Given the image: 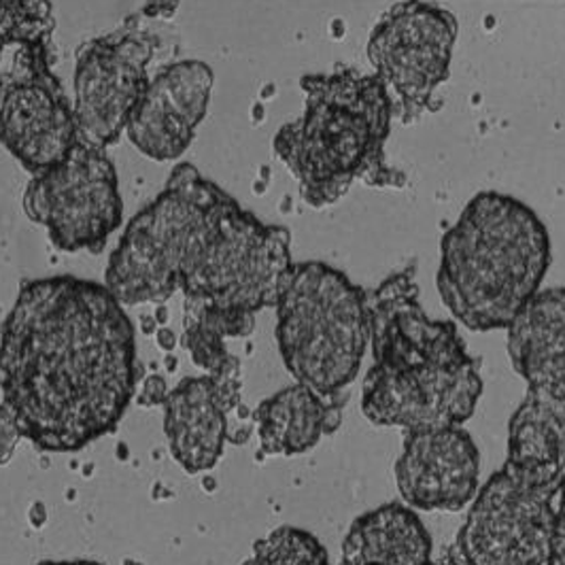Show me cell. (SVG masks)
Instances as JSON below:
<instances>
[{
  "label": "cell",
  "mask_w": 565,
  "mask_h": 565,
  "mask_svg": "<svg viewBox=\"0 0 565 565\" xmlns=\"http://www.w3.org/2000/svg\"><path fill=\"white\" fill-rule=\"evenodd\" d=\"M527 394L509 425V457L477 493L452 553L461 565H555V502L565 484V287L540 289L509 326Z\"/></svg>",
  "instance_id": "7a4b0ae2"
},
{
  "label": "cell",
  "mask_w": 565,
  "mask_h": 565,
  "mask_svg": "<svg viewBox=\"0 0 565 565\" xmlns=\"http://www.w3.org/2000/svg\"><path fill=\"white\" fill-rule=\"evenodd\" d=\"M243 565H332L326 546L300 527H279L257 540Z\"/></svg>",
  "instance_id": "d6986e66"
},
{
  "label": "cell",
  "mask_w": 565,
  "mask_h": 565,
  "mask_svg": "<svg viewBox=\"0 0 565 565\" xmlns=\"http://www.w3.org/2000/svg\"><path fill=\"white\" fill-rule=\"evenodd\" d=\"M291 266L289 230L264 224L222 192L181 262L183 311L217 317L245 339L255 315L277 305Z\"/></svg>",
  "instance_id": "8992f818"
},
{
  "label": "cell",
  "mask_w": 565,
  "mask_h": 565,
  "mask_svg": "<svg viewBox=\"0 0 565 565\" xmlns=\"http://www.w3.org/2000/svg\"><path fill=\"white\" fill-rule=\"evenodd\" d=\"M347 399V394L319 396L302 383L266 397L254 413L259 451L268 457L311 451L323 436L339 429Z\"/></svg>",
  "instance_id": "2e32d148"
},
{
  "label": "cell",
  "mask_w": 565,
  "mask_h": 565,
  "mask_svg": "<svg viewBox=\"0 0 565 565\" xmlns=\"http://www.w3.org/2000/svg\"><path fill=\"white\" fill-rule=\"evenodd\" d=\"M431 537L415 510L385 504L353 521L340 565H429Z\"/></svg>",
  "instance_id": "e0dca14e"
},
{
  "label": "cell",
  "mask_w": 565,
  "mask_h": 565,
  "mask_svg": "<svg viewBox=\"0 0 565 565\" xmlns=\"http://www.w3.org/2000/svg\"><path fill=\"white\" fill-rule=\"evenodd\" d=\"M137 383L135 323L107 285L22 282L0 330V394L39 451H82L115 431Z\"/></svg>",
  "instance_id": "6da1fadb"
},
{
  "label": "cell",
  "mask_w": 565,
  "mask_h": 565,
  "mask_svg": "<svg viewBox=\"0 0 565 565\" xmlns=\"http://www.w3.org/2000/svg\"><path fill=\"white\" fill-rule=\"evenodd\" d=\"M367 315L374 360L362 387L367 422L406 434L466 424L482 396L479 362L452 321L427 317L415 266L367 294Z\"/></svg>",
  "instance_id": "3957f363"
},
{
  "label": "cell",
  "mask_w": 565,
  "mask_h": 565,
  "mask_svg": "<svg viewBox=\"0 0 565 565\" xmlns=\"http://www.w3.org/2000/svg\"><path fill=\"white\" fill-rule=\"evenodd\" d=\"M300 87L305 111L281 126L273 149L309 206L337 204L358 181L367 188L404 185V174L385 156L396 107L376 75L337 66L302 77Z\"/></svg>",
  "instance_id": "277c9868"
},
{
  "label": "cell",
  "mask_w": 565,
  "mask_h": 565,
  "mask_svg": "<svg viewBox=\"0 0 565 565\" xmlns=\"http://www.w3.org/2000/svg\"><path fill=\"white\" fill-rule=\"evenodd\" d=\"M243 372L226 376H190L170 394L164 406V434L170 455L188 475L213 470L230 440V413L241 406Z\"/></svg>",
  "instance_id": "9a60e30c"
},
{
  "label": "cell",
  "mask_w": 565,
  "mask_h": 565,
  "mask_svg": "<svg viewBox=\"0 0 565 565\" xmlns=\"http://www.w3.org/2000/svg\"><path fill=\"white\" fill-rule=\"evenodd\" d=\"M215 75L206 62L181 60L153 75L126 126L135 149L153 162L179 160L204 121Z\"/></svg>",
  "instance_id": "5bb4252c"
},
{
  "label": "cell",
  "mask_w": 565,
  "mask_h": 565,
  "mask_svg": "<svg viewBox=\"0 0 565 565\" xmlns=\"http://www.w3.org/2000/svg\"><path fill=\"white\" fill-rule=\"evenodd\" d=\"M196 167L177 164L164 190L124 230L105 285L124 307L162 305L179 291V270L194 234L222 196Z\"/></svg>",
  "instance_id": "ba28073f"
},
{
  "label": "cell",
  "mask_w": 565,
  "mask_h": 565,
  "mask_svg": "<svg viewBox=\"0 0 565 565\" xmlns=\"http://www.w3.org/2000/svg\"><path fill=\"white\" fill-rule=\"evenodd\" d=\"M394 475L411 509L459 512L479 493L481 452L463 425L411 431Z\"/></svg>",
  "instance_id": "4fadbf2b"
},
{
  "label": "cell",
  "mask_w": 565,
  "mask_h": 565,
  "mask_svg": "<svg viewBox=\"0 0 565 565\" xmlns=\"http://www.w3.org/2000/svg\"><path fill=\"white\" fill-rule=\"evenodd\" d=\"M52 0H0V60L7 50L54 43Z\"/></svg>",
  "instance_id": "ac0fdd59"
},
{
  "label": "cell",
  "mask_w": 565,
  "mask_h": 565,
  "mask_svg": "<svg viewBox=\"0 0 565 565\" xmlns=\"http://www.w3.org/2000/svg\"><path fill=\"white\" fill-rule=\"evenodd\" d=\"M54 62V43L22 47L0 75V145L30 177L62 162L79 141Z\"/></svg>",
  "instance_id": "7c38bea8"
},
{
  "label": "cell",
  "mask_w": 565,
  "mask_h": 565,
  "mask_svg": "<svg viewBox=\"0 0 565 565\" xmlns=\"http://www.w3.org/2000/svg\"><path fill=\"white\" fill-rule=\"evenodd\" d=\"M22 431L15 424L13 415L4 404H0V466H7L15 455L18 443L22 440Z\"/></svg>",
  "instance_id": "ffe728a7"
},
{
  "label": "cell",
  "mask_w": 565,
  "mask_h": 565,
  "mask_svg": "<svg viewBox=\"0 0 565 565\" xmlns=\"http://www.w3.org/2000/svg\"><path fill=\"white\" fill-rule=\"evenodd\" d=\"M551 266L548 230L525 202L500 192L470 200L440 243L438 291L472 332L509 330Z\"/></svg>",
  "instance_id": "5b68a950"
},
{
  "label": "cell",
  "mask_w": 565,
  "mask_h": 565,
  "mask_svg": "<svg viewBox=\"0 0 565 565\" xmlns=\"http://www.w3.org/2000/svg\"><path fill=\"white\" fill-rule=\"evenodd\" d=\"M553 559H555V565H565V484L562 493H559V504L555 507Z\"/></svg>",
  "instance_id": "44dd1931"
},
{
  "label": "cell",
  "mask_w": 565,
  "mask_h": 565,
  "mask_svg": "<svg viewBox=\"0 0 565 565\" xmlns=\"http://www.w3.org/2000/svg\"><path fill=\"white\" fill-rule=\"evenodd\" d=\"M39 565H103L98 562H87V559H71V562H43Z\"/></svg>",
  "instance_id": "603a6c76"
},
{
  "label": "cell",
  "mask_w": 565,
  "mask_h": 565,
  "mask_svg": "<svg viewBox=\"0 0 565 565\" xmlns=\"http://www.w3.org/2000/svg\"><path fill=\"white\" fill-rule=\"evenodd\" d=\"M277 309V344L287 372L332 397L358 379L370 344L367 294L323 262L294 264Z\"/></svg>",
  "instance_id": "52a82bcc"
},
{
  "label": "cell",
  "mask_w": 565,
  "mask_h": 565,
  "mask_svg": "<svg viewBox=\"0 0 565 565\" xmlns=\"http://www.w3.org/2000/svg\"><path fill=\"white\" fill-rule=\"evenodd\" d=\"M457 30L449 9L427 0H402L370 32L367 60L404 124L436 111L434 94L451 75Z\"/></svg>",
  "instance_id": "30bf717a"
},
{
  "label": "cell",
  "mask_w": 565,
  "mask_h": 565,
  "mask_svg": "<svg viewBox=\"0 0 565 565\" xmlns=\"http://www.w3.org/2000/svg\"><path fill=\"white\" fill-rule=\"evenodd\" d=\"M158 45V34L142 29L137 13L77 47L73 111L82 141L107 149L126 135L151 82L149 64Z\"/></svg>",
  "instance_id": "8fae6325"
},
{
  "label": "cell",
  "mask_w": 565,
  "mask_h": 565,
  "mask_svg": "<svg viewBox=\"0 0 565 565\" xmlns=\"http://www.w3.org/2000/svg\"><path fill=\"white\" fill-rule=\"evenodd\" d=\"M172 332H169V330H160V344L164 347V349H172Z\"/></svg>",
  "instance_id": "cb8c5ba5"
},
{
  "label": "cell",
  "mask_w": 565,
  "mask_h": 565,
  "mask_svg": "<svg viewBox=\"0 0 565 565\" xmlns=\"http://www.w3.org/2000/svg\"><path fill=\"white\" fill-rule=\"evenodd\" d=\"M24 209L60 252L100 254L124 217L114 160L79 139L62 162L30 177Z\"/></svg>",
  "instance_id": "9c48e42d"
},
{
  "label": "cell",
  "mask_w": 565,
  "mask_h": 565,
  "mask_svg": "<svg viewBox=\"0 0 565 565\" xmlns=\"http://www.w3.org/2000/svg\"><path fill=\"white\" fill-rule=\"evenodd\" d=\"M340 565V564H339Z\"/></svg>",
  "instance_id": "d4e9b609"
},
{
  "label": "cell",
  "mask_w": 565,
  "mask_h": 565,
  "mask_svg": "<svg viewBox=\"0 0 565 565\" xmlns=\"http://www.w3.org/2000/svg\"><path fill=\"white\" fill-rule=\"evenodd\" d=\"M429 565H461L459 564V562H457V557H455V553H452V548L451 551H449V553H445V555H443V557H440V559H438V562H431V564Z\"/></svg>",
  "instance_id": "7402d4cb"
}]
</instances>
